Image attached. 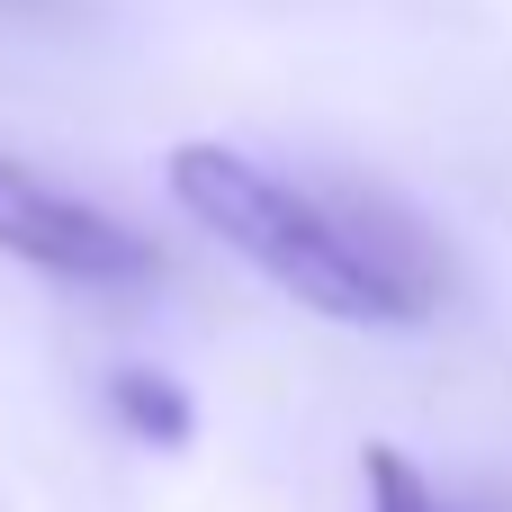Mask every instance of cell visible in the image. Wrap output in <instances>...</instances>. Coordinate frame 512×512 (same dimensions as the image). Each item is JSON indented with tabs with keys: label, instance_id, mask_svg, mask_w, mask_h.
<instances>
[{
	"label": "cell",
	"instance_id": "7a4b0ae2",
	"mask_svg": "<svg viewBox=\"0 0 512 512\" xmlns=\"http://www.w3.org/2000/svg\"><path fill=\"white\" fill-rule=\"evenodd\" d=\"M0 252L63 288H144L153 279V243L126 216H108L99 198L63 189L54 171H36L18 153H0Z\"/></svg>",
	"mask_w": 512,
	"mask_h": 512
},
{
	"label": "cell",
	"instance_id": "3957f363",
	"mask_svg": "<svg viewBox=\"0 0 512 512\" xmlns=\"http://www.w3.org/2000/svg\"><path fill=\"white\" fill-rule=\"evenodd\" d=\"M108 405H117V423H126L135 441H153V450H180V441H189V396H180L162 369H117V378H108Z\"/></svg>",
	"mask_w": 512,
	"mask_h": 512
},
{
	"label": "cell",
	"instance_id": "6da1fadb",
	"mask_svg": "<svg viewBox=\"0 0 512 512\" xmlns=\"http://www.w3.org/2000/svg\"><path fill=\"white\" fill-rule=\"evenodd\" d=\"M171 198L198 234L252 261L279 297L333 324H432L450 306V252L414 207L360 180H297L243 144H180Z\"/></svg>",
	"mask_w": 512,
	"mask_h": 512
},
{
	"label": "cell",
	"instance_id": "277c9868",
	"mask_svg": "<svg viewBox=\"0 0 512 512\" xmlns=\"http://www.w3.org/2000/svg\"><path fill=\"white\" fill-rule=\"evenodd\" d=\"M360 477H369V512H459V504H441V486L405 450H360Z\"/></svg>",
	"mask_w": 512,
	"mask_h": 512
}]
</instances>
